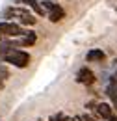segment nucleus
Masks as SVG:
<instances>
[{
    "mask_svg": "<svg viewBox=\"0 0 117 121\" xmlns=\"http://www.w3.org/2000/svg\"><path fill=\"white\" fill-rule=\"evenodd\" d=\"M30 60H32L30 52L28 50H22V48H11L9 52H6V54L2 56V61L13 65L17 69H26L30 65Z\"/></svg>",
    "mask_w": 117,
    "mask_h": 121,
    "instance_id": "f257e3e1",
    "label": "nucleus"
},
{
    "mask_svg": "<svg viewBox=\"0 0 117 121\" xmlns=\"http://www.w3.org/2000/svg\"><path fill=\"white\" fill-rule=\"evenodd\" d=\"M41 6L45 8L46 17H48L50 22H61V21L67 17L65 9L59 6L58 2H54V0H41Z\"/></svg>",
    "mask_w": 117,
    "mask_h": 121,
    "instance_id": "f03ea898",
    "label": "nucleus"
},
{
    "mask_svg": "<svg viewBox=\"0 0 117 121\" xmlns=\"http://www.w3.org/2000/svg\"><path fill=\"white\" fill-rule=\"evenodd\" d=\"M28 30H24L19 22H11V21H0V35L6 37H24Z\"/></svg>",
    "mask_w": 117,
    "mask_h": 121,
    "instance_id": "7ed1b4c3",
    "label": "nucleus"
},
{
    "mask_svg": "<svg viewBox=\"0 0 117 121\" xmlns=\"http://www.w3.org/2000/svg\"><path fill=\"white\" fill-rule=\"evenodd\" d=\"M15 17H17V22H19L21 26H33V24L37 22V19L33 17V13H32L30 9H26V8H17Z\"/></svg>",
    "mask_w": 117,
    "mask_h": 121,
    "instance_id": "20e7f679",
    "label": "nucleus"
},
{
    "mask_svg": "<svg viewBox=\"0 0 117 121\" xmlns=\"http://www.w3.org/2000/svg\"><path fill=\"white\" fill-rule=\"evenodd\" d=\"M76 82H78V84H84V86H93V84L97 82V76H95V73L89 69L88 65H84V67H80L78 73H76Z\"/></svg>",
    "mask_w": 117,
    "mask_h": 121,
    "instance_id": "39448f33",
    "label": "nucleus"
},
{
    "mask_svg": "<svg viewBox=\"0 0 117 121\" xmlns=\"http://www.w3.org/2000/svg\"><path fill=\"white\" fill-rule=\"evenodd\" d=\"M99 119L102 121H108L115 112H113V106L110 104V103H97V108H95V112H93Z\"/></svg>",
    "mask_w": 117,
    "mask_h": 121,
    "instance_id": "423d86ee",
    "label": "nucleus"
},
{
    "mask_svg": "<svg viewBox=\"0 0 117 121\" xmlns=\"http://www.w3.org/2000/svg\"><path fill=\"white\" fill-rule=\"evenodd\" d=\"M17 4H21V6H26L30 8L35 15L39 17H46V11H45V8L41 6V0H15Z\"/></svg>",
    "mask_w": 117,
    "mask_h": 121,
    "instance_id": "0eeeda50",
    "label": "nucleus"
},
{
    "mask_svg": "<svg viewBox=\"0 0 117 121\" xmlns=\"http://www.w3.org/2000/svg\"><path fill=\"white\" fill-rule=\"evenodd\" d=\"M106 95L110 99V104L117 108V76H110V84L106 86Z\"/></svg>",
    "mask_w": 117,
    "mask_h": 121,
    "instance_id": "6e6552de",
    "label": "nucleus"
},
{
    "mask_svg": "<svg viewBox=\"0 0 117 121\" xmlns=\"http://www.w3.org/2000/svg\"><path fill=\"white\" fill-rule=\"evenodd\" d=\"M104 60H106V52L102 48H91L86 54V61H89V63H102Z\"/></svg>",
    "mask_w": 117,
    "mask_h": 121,
    "instance_id": "1a4fd4ad",
    "label": "nucleus"
},
{
    "mask_svg": "<svg viewBox=\"0 0 117 121\" xmlns=\"http://www.w3.org/2000/svg\"><path fill=\"white\" fill-rule=\"evenodd\" d=\"M35 41H37V35H35L33 30H28V34L24 37H19V45L21 47H33Z\"/></svg>",
    "mask_w": 117,
    "mask_h": 121,
    "instance_id": "9d476101",
    "label": "nucleus"
},
{
    "mask_svg": "<svg viewBox=\"0 0 117 121\" xmlns=\"http://www.w3.org/2000/svg\"><path fill=\"white\" fill-rule=\"evenodd\" d=\"M95 108H97V103H95V101H89V103H86V110H89V112H95Z\"/></svg>",
    "mask_w": 117,
    "mask_h": 121,
    "instance_id": "9b49d317",
    "label": "nucleus"
},
{
    "mask_svg": "<svg viewBox=\"0 0 117 121\" xmlns=\"http://www.w3.org/2000/svg\"><path fill=\"white\" fill-rule=\"evenodd\" d=\"M80 119H82V121H99V119H95L93 116H89V114H82Z\"/></svg>",
    "mask_w": 117,
    "mask_h": 121,
    "instance_id": "f8f14e48",
    "label": "nucleus"
},
{
    "mask_svg": "<svg viewBox=\"0 0 117 121\" xmlns=\"http://www.w3.org/2000/svg\"><path fill=\"white\" fill-rule=\"evenodd\" d=\"M108 121H117V114H113V116H112V117H110Z\"/></svg>",
    "mask_w": 117,
    "mask_h": 121,
    "instance_id": "ddd939ff",
    "label": "nucleus"
},
{
    "mask_svg": "<svg viewBox=\"0 0 117 121\" xmlns=\"http://www.w3.org/2000/svg\"><path fill=\"white\" fill-rule=\"evenodd\" d=\"M73 121H82V119H80V116H74V117H73Z\"/></svg>",
    "mask_w": 117,
    "mask_h": 121,
    "instance_id": "4468645a",
    "label": "nucleus"
},
{
    "mask_svg": "<svg viewBox=\"0 0 117 121\" xmlns=\"http://www.w3.org/2000/svg\"><path fill=\"white\" fill-rule=\"evenodd\" d=\"M2 88H4V80L0 78V90H2Z\"/></svg>",
    "mask_w": 117,
    "mask_h": 121,
    "instance_id": "2eb2a0df",
    "label": "nucleus"
},
{
    "mask_svg": "<svg viewBox=\"0 0 117 121\" xmlns=\"http://www.w3.org/2000/svg\"><path fill=\"white\" fill-rule=\"evenodd\" d=\"M65 121H73V117H67V119H65Z\"/></svg>",
    "mask_w": 117,
    "mask_h": 121,
    "instance_id": "dca6fc26",
    "label": "nucleus"
},
{
    "mask_svg": "<svg viewBox=\"0 0 117 121\" xmlns=\"http://www.w3.org/2000/svg\"><path fill=\"white\" fill-rule=\"evenodd\" d=\"M37 121H43V119H37Z\"/></svg>",
    "mask_w": 117,
    "mask_h": 121,
    "instance_id": "f3484780",
    "label": "nucleus"
}]
</instances>
